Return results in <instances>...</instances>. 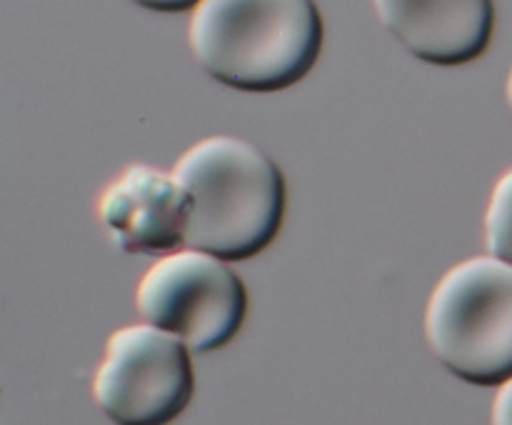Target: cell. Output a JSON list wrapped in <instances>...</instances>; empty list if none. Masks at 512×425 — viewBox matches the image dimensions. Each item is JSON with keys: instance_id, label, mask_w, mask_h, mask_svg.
<instances>
[{"instance_id": "cell-1", "label": "cell", "mask_w": 512, "mask_h": 425, "mask_svg": "<svg viewBox=\"0 0 512 425\" xmlns=\"http://www.w3.org/2000/svg\"><path fill=\"white\" fill-rule=\"evenodd\" d=\"M173 175L190 193L188 248L238 263L260 255L278 238L285 178L250 140L238 135L198 140L180 155Z\"/></svg>"}, {"instance_id": "cell-2", "label": "cell", "mask_w": 512, "mask_h": 425, "mask_svg": "<svg viewBox=\"0 0 512 425\" xmlns=\"http://www.w3.org/2000/svg\"><path fill=\"white\" fill-rule=\"evenodd\" d=\"M323 38L315 0H200L188 25L195 63L243 93L298 85L318 63Z\"/></svg>"}, {"instance_id": "cell-3", "label": "cell", "mask_w": 512, "mask_h": 425, "mask_svg": "<svg viewBox=\"0 0 512 425\" xmlns=\"http://www.w3.org/2000/svg\"><path fill=\"white\" fill-rule=\"evenodd\" d=\"M435 358L470 385L512 378V263L495 255L460 260L435 285L425 310Z\"/></svg>"}, {"instance_id": "cell-4", "label": "cell", "mask_w": 512, "mask_h": 425, "mask_svg": "<svg viewBox=\"0 0 512 425\" xmlns=\"http://www.w3.org/2000/svg\"><path fill=\"white\" fill-rule=\"evenodd\" d=\"M138 313L155 328L178 335L188 350L205 355L225 348L248 315L240 275L205 250H175L150 265L135 290Z\"/></svg>"}, {"instance_id": "cell-5", "label": "cell", "mask_w": 512, "mask_h": 425, "mask_svg": "<svg viewBox=\"0 0 512 425\" xmlns=\"http://www.w3.org/2000/svg\"><path fill=\"white\" fill-rule=\"evenodd\" d=\"M188 345L155 325H125L105 345L93 400L115 425H170L193 400Z\"/></svg>"}, {"instance_id": "cell-6", "label": "cell", "mask_w": 512, "mask_h": 425, "mask_svg": "<svg viewBox=\"0 0 512 425\" xmlns=\"http://www.w3.org/2000/svg\"><path fill=\"white\" fill-rule=\"evenodd\" d=\"M98 215L115 248L163 258L185 245L190 193L173 173L130 163L103 188Z\"/></svg>"}, {"instance_id": "cell-7", "label": "cell", "mask_w": 512, "mask_h": 425, "mask_svg": "<svg viewBox=\"0 0 512 425\" xmlns=\"http://www.w3.org/2000/svg\"><path fill=\"white\" fill-rule=\"evenodd\" d=\"M375 15L418 60L458 68L488 50L495 0H373Z\"/></svg>"}, {"instance_id": "cell-8", "label": "cell", "mask_w": 512, "mask_h": 425, "mask_svg": "<svg viewBox=\"0 0 512 425\" xmlns=\"http://www.w3.org/2000/svg\"><path fill=\"white\" fill-rule=\"evenodd\" d=\"M485 245L490 255L512 263V168L500 175L490 193L485 210Z\"/></svg>"}, {"instance_id": "cell-9", "label": "cell", "mask_w": 512, "mask_h": 425, "mask_svg": "<svg viewBox=\"0 0 512 425\" xmlns=\"http://www.w3.org/2000/svg\"><path fill=\"white\" fill-rule=\"evenodd\" d=\"M490 425H512V378L498 385V395L493 400Z\"/></svg>"}, {"instance_id": "cell-10", "label": "cell", "mask_w": 512, "mask_h": 425, "mask_svg": "<svg viewBox=\"0 0 512 425\" xmlns=\"http://www.w3.org/2000/svg\"><path fill=\"white\" fill-rule=\"evenodd\" d=\"M133 3L155 13H185V10L198 8L200 0H133Z\"/></svg>"}, {"instance_id": "cell-11", "label": "cell", "mask_w": 512, "mask_h": 425, "mask_svg": "<svg viewBox=\"0 0 512 425\" xmlns=\"http://www.w3.org/2000/svg\"><path fill=\"white\" fill-rule=\"evenodd\" d=\"M505 100H508V108H510V113H512V68H510V73H508V83H505Z\"/></svg>"}]
</instances>
